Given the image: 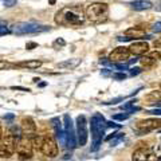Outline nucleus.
I'll use <instances>...</instances> for the list:
<instances>
[{
	"instance_id": "nucleus-1",
	"label": "nucleus",
	"mask_w": 161,
	"mask_h": 161,
	"mask_svg": "<svg viewBox=\"0 0 161 161\" xmlns=\"http://www.w3.org/2000/svg\"><path fill=\"white\" fill-rule=\"evenodd\" d=\"M85 19V11L78 6L64 7L55 14V23L63 27H78L83 24Z\"/></svg>"
},
{
	"instance_id": "nucleus-2",
	"label": "nucleus",
	"mask_w": 161,
	"mask_h": 161,
	"mask_svg": "<svg viewBox=\"0 0 161 161\" xmlns=\"http://www.w3.org/2000/svg\"><path fill=\"white\" fill-rule=\"evenodd\" d=\"M85 16L92 23H102L109 16V7L106 3H92L85 9Z\"/></svg>"
},
{
	"instance_id": "nucleus-3",
	"label": "nucleus",
	"mask_w": 161,
	"mask_h": 161,
	"mask_svg": "<svg viewBox=\"0 0 161 161\" xmlns=\"http://www.w3.org/2000/svg\"><path fill=\"white\" fill-rule=\"evenodd\" d=\"M105 128H106V121L99 113H95L92 117V137H93V147L92 150H98L101 142H102Z\"/></svg>"
},
{
	"instance_id": "nucleus-4",
	"label": "nucleus",
	"mask_w": 161,
	"mask_h": 161,
	"mask_svg": "<svg viewBox=\"0 0 161 161\" xmlns=\"http://www.w3.org/2000/svg\"><path fill=\"white\" fill-rule=\"evenodd\" d=\"M48 30L46 26H40L36 23H31V22H22V23H16L12 27V32L16 35H30V34H39Z\"/></svg>"
},
{
	"instance_id": "nucleus-5",
	"label": "nucleus",
	"mask_w": 161,
	"mask_h": 161,
	"mask_svg": "<svg viewBox=\"0 0 161 161\" xmlns=\"http://www.w3.org/2000/svg\"><path fill=\"white\" fill-rule=\"evenodd\" d=\"M18 141L11 133L6 134L0 141V157L2 158H9L16 152V144Z\"/></svg>"
},
{
	"instance_id": "nucleus-6",
	"label": "nucleus",
	"mask_w": 161,
	"mask_h": 161,
	"mask_svg": "<svg viewBox=\"0 0 161 161\" xmlns=\"http://www.w3.org/2000/svg\"><path fill=\"white\" fill-rule=\"evenodd\" d=\"M16 153L20 160H30L32 157V144L31 140L27 137H23L18 141L16 144Z\"/></svg>"
},
{
	"instance_id": "nucleus-7",
	"label": "nucleus",
	"mask_w": 161,
	"mask_h": 161,
	"mask_svg": "<svg viewBox=\"0 0 161 161\" xmlns=\"http://www.w3.org/2000/svg\"><path fill=\"white\" fill-rule=\"evenodd\" d=\"M63 119H64V138H66V147L70 149H74L77 147V136H75V132H74L73 121L70 118L69 114L64 115Z\"/></svg>"
},
{
	"instance_id": "nucleus-8",
	"label": "nucleus",
	"mask_w": 161,
	"mask_h": 161,
	"mask_svg": "<svg viewBox=\"0 0 161 161\" xmlns=\"http://www.w3.org/2000/svg\"><path fill=\"white\" fill-rule=\"evenodd\" d=\"M75 136H77V142L79 147H85L87 142V122L85 115H78L77 117V130H75Z\"/></svg>"
},
{
	"instance_id": "nucleus-9",
	"label": "nucleus",
	"mask_w": 161,
	"mask_h": 161,
	"mask_svg": "<svg viewBox=\"0 0 161 161\" xmlns=\"http://www.w3.org/2000/svg\"><path fill=\"white\" fill-rule=\"evenodd\" d=\"M132 161H158V156L149 148H138L133 152Z\"/></svg>"
},
{
	"instance_id": "nucleus-10",
	"label": "nucleus",
	"mask_w": 161,
	"mask_h": 161,
	"mask_svg": "<svg viewBox=\"0 0 161 161\" xmlns=\"http://www.w3.org/2000/svg\"><path fill=\"white\" fill-rule=\"evenodd\" d=\"M129 55H130V51L128 47L125 46H119L117 48H114L112 53L109 55V60L113 63H119V62H126L129 59Z\"/></svg>"
},
{
	"instance_id": "nucleus-11",
	"label": "nucleus",
	"mask_w": 161,
	"mask_h": 161,
	"mask_svg": "<svg viewBox=\"0 0 161 161\" xmlns=\"http://www.w3.org/2000/svg\"><path fill=\"white\" fill-rule=\"evenodd\" d=\"M20 128H22V133L24 137L27 138H34L35 136H36V125H35L34 119L31 117H24L22 119V125H20Z\"/></svg>"
},
{
	"instance_id": "nucleus-12",
	"label": "nucleus",
	"mask_w": 161,
	"mask_h": 161,
	"mask_svg": "<svg viewBox=\"0 0 161 161\" xmlns=\"http://www.w3.org/2000/svg\"><path fill=\"white\" fill-rule=\"evenodd\" d=\"M160 128H161V118H148V119L138 121L137 124V129L145 133L150 132V130L160 129Z\"/></svg>"
},
{
	"instance_id": "nucleus-13",
	"label": "nucleus",
	"mask_w": 161,
	"mask_h": 161,
	"mask_svg": "<svg viewBox=\"0 0 161 161\" xmlns=\"http://www.w3.org/2000/svg\"><path fill=\"white\" fill-rule=\"evenodd\" d=\"M42 153L47 157H57L58 156V145L51 137H44L42 145Z\"/></svg>"
},
{
	"instance_id": "nucleus-14",
	"label": "nucleus",
	"mask_w": 161,
	"mask_h": 161,
	"mask_svg": "<svg viewBox=\"0 0 161 161\" xmlns=\"http://www.w3.org/2000/svg\"><path fill=\"white\" fill-rule=\"evenodd\" d=\"M128 48L130 54L136 55V57H142L149 51V44L144 40H138V42H133Z\"/></svg>"
},
{
	"instance_id": "nucleus-15",
	"label": "nucleus",
	"mask_w": 161,
	"mask_h": 161,
	"mask_svg": "<svg viewBox=\"0 0 161 161\" xmlns=\"http://www.w3.org/2000/svg\"><path fill=\"white\" fill-rule=\"evenodd\" d=\"M125 36H129L132 39H149L150 36L147 35V31H145L144 27L137 26V27H132L125 31Z\"/></svg>"
},
{
	"instance_id": "nucleus-16",
	"label": "nucleus",
	"mask_w": 161,
	"mask_h": 161,
	"mask_svg": "<svg viewBox=\"0 0 161 161\" xmlns=\"http://www.w3.org/2000/svg\"><path fill=\"white\" fill-rule=\"evenodd\" d=\"M130 7L136 11H145V9H150L153 7V4L148 2V0H136V2L130 3Z\"/></svg>"
},
{
	"instance_id": "nucleus-17",
	"label": "nucleus",
	"mask_w": 161,
	"mask_h": 161,
	"mask_svg": "<svg viewBox=\"0 0 161 161\" xmlns=\"http://www.w3.org/2000/svg\"><path fill=\"white\" fill-rule=\"evenodd\" d=\"M80 62V59H77V58H74V59H67V60H64V62L62 63H58V67L59 69H67V70H73L75 69L79 64Z\"/></svg>"
},
{
	"instance_id": "nucleus-18",
	"label": "nucleus",
	"mask_w": 161,
	"mask_h": 161,
	"mask_svg": "<svg viewBox=\"0 0 161 161\" xmlns=\"http://www.w3.org/2000/svg\"><path fill=\"white\" fill-rule=\"evenodd\" d=\"M145 99L148 101L149 105H153V106H154L156 103L161 102V92H152V93H149L147 97H145Z\"/></svg>"
},
{
	"instance_id": "nucleus-19",
	"label": "nucleus",
	"mask_w": 161,
	"mask_h": 161,
	"mask_svg": "<svg viewBox=\"0 0 161 161\" xmlns=\"http://www.w3.org/2000/svg\"><path fill=\"white\" fill-rule=\"evenodd\" d=\"M20 67H27V69H31V70H35V69H39L40 66H42V60H27V62H22L19 63Z\"/></svg>"
},
{
	"instance_id": "nucleus-20",
	"label": "nucleus",
	"mask_w": 161,
	"mask_h": 161,
	"mask_svg": "<svg viewBox=\"0 0 161 161\" xmlns=\"http://www.w3.org/2000/svg\"><path fill=\"white\" fill-rule=\"evenodd\" d=\"M140 63L142 64V67L149 69V67H153L156 64V59H153L150 55H144V57L140 59Z\"/></svg>"
},
{
	"instance_id": "nucleus-21",
	"label": "nucleus",
	"mask_w": 161,
	"mask_h": 161,
	"mask_svg": "<svg viewBox=\"0 0 161 161\" xmlns=\"http://www.w3.org/2000/svg\"><path fill=\"white\" fill-rule=\"evenodd\" d=\"M43 140L44 137L43 136H35L34 138H31V144H32V148L36 149V150H42V145H43Z\"/></svg>"
},
{
	"instance_id": "nucleus-22",
	"label": "nucleus",
	"mask_w": 161,
	"mask_h": 161,
	"mask_svg": "<svg viewBox=\"0 0 161 161\" xmlns=\"http://www.w3.org/2000/svg\"><path fill=\"white\" fill-rule=\"evenodd\" d=\"M66 46V42H64V39L63 38H58V39H55L54 40V43H53V47L55 50H60L62 47Z\"/></svg>"
},
{
	"instance_id": "nucleus-23",
	"label": "nucleus",
	"mask_w": 161,
	"mask_h": 161,
	"mask_svg": "<svg viewBox=\"0 0 161 161\" xmlns=\"http://www.w3.org/2000/svg\"><path fill=\"white\" fill-rule=\"evenodd\" d=\"M129 118V114L126 113V114H115V115H113V119H115V121H124V119H128Z\"/></svg>"
},
{
	"instance_id": "nucleus-24",
	"label": "nucleus",
	"mask_w": 161,
	"mask_h": 161,
	"mask_svg": "<svg viewBox=\"0 0 161 161\" xmlns=\"http://www.w3.org/2000/svg\"><path fill=\"white\" fill-rule=\"evenodd\" d=\"M112 77L114 79H125V78H126V74H124V73H115V74L112 75Z\"/></svg>"
},
{
	"instance_id": "nucleus-25",
	"label": "nucleus",
	"mask_w": 161,
	"mask_h": 161,
	"mask_svg": "<svg viewBox=\"0 0 161 161\" xmlns=\"http://www.w3.org/2000/svg\"><path fill=\"white\" fill-rule=\"evenodd\" d=\"M3 3H4L6 7H12V6L16 4V0H3Z\"/></svg>"
},
{
	"instance_id": "nucleus-26",
	"label": "nucleus",
	"mask_w": 161,
	"mask_h": 161,
	"mask_svg": "<svg viewBox=\"0 0 161 161\" xmlns=\"http://www.w3.org/2000/svg\"><path fill=\"white\" fill-rule=\"evenodd\" d=\"M35 47H38V43H35V42H28V43L26 44V48H27V50H32V48H35Z\"/></svg>"
},
{
	"instance_id": "nucleus-27",
	"label": "nucleus",
	"mask_w": 161,
	"mask_h": 161,
	"mask_svg": "<svg viewBox=\"0 0 161 161\" xmlns=\"http://www.w3.org/2000/svg\"><path fill=\"white\" fill-rule=\"evenodd\" d=\"M152 30H153V32H161V22L156 23Z\"/></svg>"
},
{
	"instance_id": "nucleus-28",
	"label": "nucleus",
	"mask_w": 161,
	"mask_h": 161,
	"mask_svg": "<svg viewBox=\"0 0 161 161\" xmlns=\"http://www.w3.org/2000/svg\"><path fill=\"white\" fill-rule=\"evenodd\" d=\"M148 113H149V114H153V115H161V108H160V109H153V110H149Z\"/></svg>"
},
{
	"instance_id": "nucleus-29",
	"label": "nucleus",
	"mask_w": 161,
	"mask_h": 161,
	"mask_svg": "<svg viewBox=\"0 0 161 161\" xmlns=\"http://www.w3.org/2000/svg\"><path fill=\"white\" fill-rule=\"evenodd\" d=\"M8 66V63L6 62V60H2L0 59V70H3V69H6Z\"/></svg>"
},
{
	"instance_id": "nucleus-30",
	"label": "nucleus",
	"mask_w": 161,
	"mask_h": 161,
	"mask_svg": "<svg viewBox=\"0 0 161 161\" xmlns=\"http://www.w3.org/2000/svg\"><path fill=\"white\" fill-rule=\"evenodd\" d=\"M140 73H141V69H138V67H134V69H132V71H130V74H132V75L140 74Z\"/></svg>"
},
{
	"instance_id": "nucleus-31",
	"label": "nucleus",
	"mask_w": 161,
	"mask_h": 161,
	"mask_svg": "<svg viewBox=\"0 0 161 161\" xmlns=\"http://www.w3.org/2000/svg\"><path fill=\"white\" fill-rule=\"evenodd\" d=\"M154 8H156V11H161V0H160V2H157V3H156Z\"/></svg>"
},
{
	"instance_id": "nucleus-32",
	"label": "nucleus",
	"mask_w": 161,
	"mask_h": 161,
	"mask_svg": "<svg viewBox=\"0 0 161 161\" xmlns=\"http://www.w3.org/2000/svg\"><path fill=\"white\" fill-rule=\"evenodd\" d=\"M14 90H23V92H30L28 89H24V87H12Z\"/></svg>"
},
{
	"instance_id": "nucleus-33",
	"label": "nucleus",
	"mask_w": 161,
	"mask_h": 161,
	"mask_svg": "<svg viewBox=\"0 0 161 161\" xmlns=\"http://www.w3.org/2000/svg\"><path fill=\"white\" fill-rule=\"evenodd\" d=\"M3 138V130H2V125H0V141Z\"/></svg>"
},
{
	"instance_id": "nucleus-34",
	"label": "nucleus",
	"mask_w": 161,
	"mask_h": 161,
	"mask_svg": "<svg viewBox=\"0 0 161 161\" xmlns=\"http://www.w3.org/2000/svg\"><path fill=\"white\" fill-rule=\"evenodd\" d=\"M55 2H57V0H50L48 3H50V4H55Z\"/></svg>"
},
{
	"instance_id": "nucleus-35",
	"label": "nucleus",
	"mask_w": 161,
	"mask_h": 161,
	"mask_svg": "<svg viewBox=\"0 0 161 161\" xmlns=\"http://www.w3.org/2000/svg\"><path fill=\"white\" fill-rule=\"evenodd\" d=\"M160 89H161V83H160Z\"/></svg>"
}]
</instances>
